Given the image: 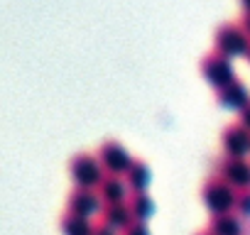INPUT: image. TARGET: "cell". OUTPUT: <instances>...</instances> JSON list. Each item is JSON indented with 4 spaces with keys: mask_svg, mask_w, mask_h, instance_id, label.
<instances>
[{
    "mask_svg": "<svg viewBox=\"0 0 250 235\" xmlns=\"http://www.w3.org/2000/svg\"><path fill=\"white\" fill-rule=\"evenodd\" d=\"M235 198H238V189L230 186L226 179H221L218 174H211L204 186H201V201L211 213H228L235 211Z\"/></svg>",
    "mask_w": 250,
    "mask_h": 235,
    "instance_id": "cell-1",
    "label": "cell"
},
{
    "mask_svg": "<svg viewBox=\"0 0 250 235\" xmlns=\"http://www.w3.org/2000/svg\"><path fill=\"white\" fill-rule=\"evenodd\" d=\"M69 174L74 179V186L98 189V184L105 176V169L93 152H76L69 159Z\"/></svg>",
    "mask_w": 250,
    "mask_h": 235,
    "instance_id": "cell-2",
    "label": "cell"
},
{
    "mask_svg": "<svg viewBox=\"0 0 250 235\" xmlns=\"http://www.w3.org/2000/svg\"><path fill=\"white\" fill-rule=\"evenodd\" d=\"M248 44H250V37L238 25V20H226V22L216 25V30H213V49L223 52L226 57H233V54H245Z\"/></svg>",
    "mask_w": 250,
    "mask_h": 235,
    "instance_id": "cell-3",
    "label": "cell"
},
{
    "mask_svg": "<svg viewBox=\"0 0 250 235\" xmlns=\"http://www.w3.org/2000/svg\"><path fill=\"white\" fill-rule=\"evenodd\" d=\"M199 66H201V74L206 76V81L213 83L216 88H221V86H226L228 81L235 78V74H233V64H230V57H226V54L218 52V49H208V52H204L201 59H199Z\"/></svg>",
    "mask_w": 250,
    "mask_h": 235,
    "instance_id": "cell-4",
    "label": "cell"
},
{
    "mask_svg": "<svg viewBox=\"0 0 250 235\" xmlns=\"http://www.w3.org/2000/svg\"><path fill=\"white\" fill-rule=\"evenodd\" d=\"M213 174H218L221 179H226L230 186L235 189H248L250 186V162L245 157H233V155H221L213 162Z\"/></svg>",
    "mask_w": 250,
    "mask_h": 235,
    "instance_id": "cell-5",
    "label": "cell"
},
{
    "mask_svg": "<svg viewBox=\"0 0 250 235\" xmlns=\"http://www.w3.org/2000/svg\"><path fill=\"white\" fill-rule=\"evenodd\" d=\"M96 157L103 164L105 174H120V176H125V172H128V167L133 162V157L128 155V150H125L118 140H113V137L103 140L96 147Z\"/></svg>",
    "mask_w": 250,
    "mask_h": 235,
    "instance_id": "cell-6",
    "label": "cell"
},
{
    "mask_svg": "<svg viewBox=\"0 0 250 235\" xmlns=\"http://www.w3.org/2000/svg\"><path fill=\"white\" fill-rule=\"evenodd\" d=\"M221 147L226 155L245 157L250 152V130L240 120H230L221 130Z\"/></svg>",
    "mask_w": 250,
    "mask_h": 235,
    "instance_id": "cell-7",
    "label": "cell"
},
{
    "mask_svg": "<svg viewBox=\"0 0 250 235\" xmlns=\"http://www.w3.org/2000/svg\"><path fill=\"white\" fill-rule=\"evenodd\" d=\"M103 208V201L98 196L96 189H88V186H74L66 196V211L71 213H79V215H86L91 218L96 211Z\"/></svg>",
    "mask_w": 250,
    "mask_h": 235,
    "instance_id": "cell-8",
    "label": "cell"
},
{
    "mask_svg": "<svg viewBox=\"0 0 250 235\" xmlns=\"http://www.w3.org/2000/svg\"><path fill=\"white\" fill-rule=\"evenodd\" d=\"M128 181H125V176H120V174H105L103 176V181L98 184V196H101V201L103 203H125L128 201Z\"/></svg>",
    "mask_w": 250,
    "mask_h": 235,
    "instance_id": "cell-9",
    "label": "cell"
},
{
    "mask_svg": "<svg viewBox=\"0 0 250 235\" xmlns=\"http://www.w3.org/2000/svg\"><path fill=\"white\" fill-rule=\"evenodd\" d=\"M213 235H245V220L235 213H211L208 215V225H206Z\"/></svg>",
    "mask_w": 250,
    "mask_h": 235,
    "instance_id": "cell-10",
    "label": "cell"
},
{
    "mask_svg": "<svg viewBox=\"0 0 250 235\" xmlns=\"http://www.w3.org/2000/svg\"><path fill=\"white\" fill-rule=\"evenodd\" d=\"M216 100L223 105V108H243L248 100H250V93H248V86L235 76L233 81H228L226 86L216 88Z\"/></svg>",
    "mask_w": 250,
    "mask_h": 235,
    "instance_id": "cell-11",
    "label": "cell"
},
{
    "mask_svg": "<svg viewBox=\"0 0 250 235\" xmlns=\"http://www.w3.org/2000/svg\"><path fill=\"white\" fill-rule=\"evenodd\" d=\"M98 218L105 220L108 225H113L115 230H125L135 218L128 208V201L125 203H103V208L98 211Z\"/></svg>",
    "mask_w": 250,
    "mask_h": 235,
    "instance_id": "cell-12",
    "label": "cell"
},
{
    "mask_svg": "<svg viewBox=\"0 0 250 235\" xmlns=\"http://www.w3.org/2000/svg\"><path fill=\"white\" fill-rule=\"evenodd\" d=\"M59 230H62L64 235H93V223H91V218H86V215L64 211V213L59 215Z\"/></svg>",
    "mask_w": 250,
    "mask_h": 235,
    "instance_id": "cell-13",
    "label": "cell"
},
{
    "mask_svg": "<svg viewBox=\"0 0 250 235\" xmlns=\"http://www.w3.org/2000/svg\"><path fill=\"white\" fill-rule=\"evenodd\" d=\"M150 176H152V172H150L147 162H145V159H140V157H133V162H130L128 172H125V181H128L130 191H147Z\"/></svg>",
    "mask_w": 250,
    "mask_h": 235,
    "instance_id": "cell-14",
    "label": "cell"
},
{
    "mask_svg": "<svg viewBox=\"0 0 250 235\" xmlns=\"http://www.w3.org/2000/svg\"><path fill=\"white\" fill-rule=\"evenodd\" d=\"M128 208H130V213H133L135 220H147V218L152 215L155 203H152V196H150L147 191H130V196H128Z\"/></svg>",
    "mask_w": 250,
    "mask_h": 235,
    "instance_id": "cell-15",
    "label": "cell"
},
{
    "mask_svg": "<svg viewBox=\"0 0 250 235\" xmlns=\"http://www.w3.org/2000/svg\"><path fill=\"white\" fill-rule=\"evenodd\" d=\"M235 213H238L243 220H250V186H248V189H238Z\"/></svg>",
    "mask_w": 250,
    "mask_h": 235,
    "instance_id": "cell-16",
    "label": "cell"
},
{
    "mask_svg": "<svg viewBox=\"0 0 250 235\" xmlns=\"http://www.w3.org/2000/svg\"><path fill=\"white\" fill-rule=\"evenodd\" d=\"M123 235H150V228L145 220H133L128 228L123 230Z\"/></svg>",
    "mask_w": 250,
    "mask_h": 235,
    "instance_id": "cell-17",
    "label": "cell"
},
{
    "mask_svg": "<svg viewBox=\"0 0 250 235\" xmlns=\"http://www.w3.org/2000/svg\"><path fill=\"white\" fill-rule=\"evenodd\" d=\"M93 235H118V230H115L113 225H108L105 220L98 218V220L93 223Z\"/></svg>",
    "mask_w": 250,
    "mask_h": 235,
    "instance_id": "cell-18",
    "label": "cell"
},
{
    "mask_svg": "<svg viewBox=\"0 0 250 235\" xmlns=\"http://www.w3.org/2000/svg\"><path fill=\"white\" fill-rule=\"evenodd\" d=\"M238 120H240V123H243V125H245V128L250 130V100H248V103H245V105L240 108V115H238Z\"/></svg>",
    "mask_w": 250,
    "mask_h": 235,
    "instance_id": "cell-19",
    "label": "cell"
},
{
    "mask_svg": "<svg viewBox=\"0 0 250 235\" xmlns=\"http://www.w3.org/2000/svg\"><path fill=\"white\" fill-rule=\"evenodd\" d=\"M238 25L245 30V35L250 37V10H243L240 13V18H238Z\"/></svg>",
    "mask_w": 250,
    "mask_h": 235,
    "instance_id": "cell-20",
    "label": "cell"
},
{
    "mask_svg": "<svg viewBox=\"0 0 250 235\" xmlns=\"http://www.w3.org/2000/svg\"><path fill=\"white\" fill-rule=\"evenodd\" d=\"M194 235H213V233H211V230H208V228H204V230H196V233H194Z\"/></svg>",
    "mask_w": 250,
    "mask_h": 235,
    "instance_id": "cell-21",
    "label": "cell"
},
{
    "mask_svg": "<svg viewBox=\"0 0 250 235\" xmlns=\"http://www.w3.org/2000/svg\"><path fill=\"white\" fill-rule=\"evenodd\" d=\"M243 3V10H250V0H240Z\"/></svg>",
    "mask_w": 250,
    "mask_h": 235,
    "instance_id": "cell-22",
    "label": "cell"
},
{
    "mask_svg": "<svg viewBox=\"0 0 250 235\" xmlns=\"http://www.w3.org/2000/svg\"><path fill=\"white\" fill-rule=\"evenodd\" d=\"M245 235H250V220H245Z\"/></svg>",
    "mask_w": 250,
    "mask_h": 235,
    "instance_id": "cell-23",
    "label": "cell"
},
{
    "mask_svg": "<svg viewBox=\"0 0 250 235\" xmlns=\"http://www.w3.org/2000/svg\"><path fill=\"white\" fill-rule=\"evenodd\" d=\"M245 59H248V64H250V44H248V49H245Z\"/></svg>",
    "mask_w": 250,
    "mask_h": 235,
    "instance_id": "cell-24",
    "label": "cell"
}]
</instances>
